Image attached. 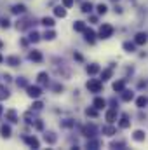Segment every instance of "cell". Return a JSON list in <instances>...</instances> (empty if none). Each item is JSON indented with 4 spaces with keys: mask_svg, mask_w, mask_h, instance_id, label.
<instances>
[{
    "mask_svg": "<svg viewBox=\"0 0 148 150\" xmlns=\"http://www.w3.org/2000/svg\"><path fill=\"white\" fill-rule=\"evenodd\" d=\"M87 89H89L91 93H101V89H103V84H101L98 79H91V80L87 82Z\"/></svg>",
    "mask_w": 148,
    "mask_h": 150,
    "instance_id": "6da1fadb",
    "label": "cell"
},
{
    "mask_svg": "<svg viewBox=\"0 0 148 150\" xmlns=\"http://www.w3.org/2000/svg\"><path fill=\"white\" fill-rule=\"evenodd\" d=\"M111 33H113V26L111 25H103L101 28H99V38H110Z\"/></svg>",
    "mask_w": 148,
    "mask_h": 150,
    "instance_id": "7a4b0ae2",
    "label": "cell"
},
{
    "mask_svg": "<svg viewBox=\"0 0 148 150\" xmlns=\"http://www.w3.org/2000/svg\"><path fill=\"white\" fill-rule=\"evenodd\" d=\"M26 93H28L30 98H38V96L42 94V89H40L38 86H28V87H26Z\"/></svg>",
    "mask_w": 148,
    "mask_h": 150,
    "instance_id": "3957f363",
    "label": "cell"
},
{
    "mask_svg": "<svg viewBox=\"0 0 148 150\" xmlns=\"http://www.w3.org/2000/svg\"><path fill=\"white\" fill-rule=\"evenodd\" d=\"M82 133H84V136H87V138H92L94 136V133H96V127L91 124V126H85L84 129H82Z\"/></svg>",
    "mask_w": 148,
    "mask_h": 150,
    "instance_id": "277c9868",
    "label": "cell"
},
{
    "mask_svg": "<svg viewBox=\"0 0 148 150\" xmlns=\"http://www.w3.org/2000/svg\"><path fill=\"white\" fill-rule=\"evenodd\" d=\"M84 35H85V40H87L89 44H94V37H96V33H94L91 28H85V30H84Z\"/></svg>",
    "mask_w": 148,
    "mask_h": 150,
    "instance_id": "5b68a950",
    "label": "cell"
},
{
    "mask_svg": "<svg viewBox=\"0 0 148 150\" xmlns=\"http://www.w3.org/2000/svg\"><path fill=\"white\" fill-rule=\"evenodd\" d=\"M25 142H26L32 149H38V147H40V143H38V140L35 138V136H33V138H32V136H26V138H25Z\"/></svg>",
    "mask_w": 148,
    "mask_h": 150,
    "instance_id": "8992f818",
    "label": "cell"
},
{
    "mask_svg": "<svg viewBox=\"0 0 148 150\" xmlns=\"http://www.w3.org/2000/svg\"><path fill=\"white\" fill-rule=\"evenodd\" d=\"M124 87H125V80L122 79V80H117V82H113V91H117V93H122L124 91Z\"/></svg>",
    "mask_w": 148,
    "mask_h": 150,
    "instance_id": "52a82bcc",
    "label": "cell"
},
{
    "mask_svg": "<svg viewBox=\"0 0 148 150\" xmlns=\"http://www.w3.org/2000/svg\"><path fill=\"white\" fill-rule=\"evenodd\" d=\"M134 42H136V45H143V44H147V33H136Z\"/></svg>",
    "mask_w": 148,
    "mask_h": 150,
    "instance_id": "ba28073f",
    "label": "cell"
},
{
    "mask_svg": "<svg viewBox=\"0 0 148 150\" xmlns=\"http://www.w3.org/2000/svg\"><path fill=\"white\" fill-rule=\"evenodd\" d=\"M28 58H30L32 61H35V63H40V61H42V52H40V51H32Z\"/></svg>",
    "mask_w": 148,
    "mask_h": 150,
    "instance_id": "9c48e42d",
    "label": "cell"
},
{
    "mask_svg": "<svg viewBox=\"0 0 148 150\" xmlns=\"http://www.w3.org/2000/svg\"><path fill=\"white\" fill-rule=\"evenodd\" d=\"M54 14H56L58 18H65V16H66V7H65V5H58V7L54 9Z\"/></svg>",
    "mask_w": 148,
    "mask_h": 150,
    "instance_id": "30bf717a",
    "label": "cell"
},
{
    "mask_svg": "<svg viewBox=\"0 0 148 150\" xmlns=\"http://www.w3.org/2000/svg\"><path fill=\"white\" fill-rule=\"evenodd\" d=\"M92 105H94L98 110H101V108H105V107H106V101H105L103 98H96V100L92 101Z\"/></svg>",
    "mask_w": 148,
    "mask_h": 150,
    "instance_id": "8fae6325",
    "label": "cell"
},
{
    "mask_svg": "<svg viewBox=\"0 0 148 150\" xmlns=\"http://www.w3.org/2000/svg\"><path fill=\"white\" fill-rule=\"evenodd\" d=\"M0 134H2V138H9V136H11V127H9L7 124L0 126Z\"/></svg>",
    "mask_w": 148,
    "mask_h": 150,
    "instance_id": "7c38bea8",
    "label": "cell"
},
{
    "mask_svg": "<svg viewBox=\"0 0 148 150\" xmlns=\"http://www.w3.org/2000/svg\"><path fill=\"white\" fill-rule=\"evenodd\" d=\"M26 11V7L23 5V4H16L14 7H12V14H23Z\"/></svg>",
    "mask_w": 148,
    "mask_h": 150,
    "instance_id": "4fadbf2b",
    "label": "cell"
},
{
    "mask_svg": "<svg viewBox=\"0 0 148 150\" xmlns=\"http://www.w3.org/2000/svg\"><path fill=\"white\" fill-rule=\"evenodd\" d=\"M5 117H7V120H11V122H18V120H19L14 110H7V112H5Z\"/></svg>",
    "mask_w": 148,
    "mask_h": 150,
    "instance_id": "5bb4252c",
    "label": "cell"
},
{
    "mask_svg": "<svg viewBox=\"0 0 148 150\" xmlns=\"http://www.w3.org/2000/svg\"><path fill=\"white\" fill-rule=\"evenodd\" d=\"M124 49L127 52H134L136 51V42H124Z\"/></svg>",
    "mask_w": 148,
    "mask_h": 150,
    "instance_id": "9a60e30c",
    "label": "cell"
},
{
    "mask_svg": "<svg viewBox=\"0 0 148 150\" xmlns=\"http://www.w3.org/2000/svg\"><path fill=\"white\" fill-rule=\"evenodd\" d=\"M132 98H134V93H132V91H125V89L122 91V100H124V101H131Z\"/></svg>",
    "mask_w": 148,
    "mask_h": 150,
    "instance_id": "2e32d148",
    "label": "cell"
},
{
    "mask_svg": "<svg viewBox=\"0 0 148 150\" xmlns=\"http://www.w3.org/2000/svg\"><path fill=\"white\" fill-rule=\"evenodd\" d=\"M132 138H134L136 142H145V138H147V134H145L143 131H134V134H132Z\"/></svg>",
    "mask_w": 148,
    "mask_h": 150,
    "instance_id": "e0dca14e",
    "label": "cell"
},
{
    "mask_svg": "<svg viewBox=\"0 0 148 150\" xmlns=\"http://www.w3.org/2000/svg\"><path fill=\"white\" fill-rule=\"evenodd\" d=\"M105 117H106V120H108V122H113V120L117 119V110H115V108H111V110H108Z\"/></svg>",
    "mask_w": 148,
    "mask_h": 150,
    "instance_id": "ac0fdd59",
    "label": "cell"
},
{
    "mask_svg": "<svg viewBox=\"0 0 148 150\" xmlns=\"http://www.w3.org/2000/svg\"><path fill=\"white\" fill-rule=\"evenodd\" d=\"M5 61H7L11 67H18V65L21 63V59H19V58H16V56H11V58H7Z\"/></svg>",
    "mask_w": 148,
    "mask_h": 150,
    "instance_id": "d6986e66",
    "label": "cell"
},
{
    "mask_svg": "<svg viewBox=\"0 0 148 150\" xmlns=\"http://www.w3.org/2000/svg\"><path fill=\"white\" fill-rule=\"evenodd\" d=\"M118 126H120L122 129H125V127H129V126H131V122H129V119H127V115H122V119H120V122H118Z\"/></svg>",
    "mask_w": 148,
    "mask_h": 150,
    "instance_id": "ffe728a7",
    "label": "cell"
},
{
    "mask_svg": "<svg viewBox=\"0 0 148 150\" xmlns=\"http://www.w3.org/2000/svg\"><path fill=\"white\" fill-rule=\"evenodd\" d=\"M44 140L49 143V145H52V143H56V136H54V133H45V136H44Z\"/></svg>",
    "mask_w": 148,
    "mask_h": 150,
    "instance_id": "44dd1931",
    "label": "cell"
},
{
    "mask_svg": "<svg viewBox=\"0 0 148 150\" xmlns=\"http://www.w3.org/2000/svg\"><path fill=\"white\" fill-rule=\"evenodd\" d=\"M37 79H38V82H40V84H47V82H49V75L45 74V72H40Z\"/></svg>",
    "mask_w": 148,
    "mask_h": 150,
    "instance_id": "7402d4cb",
    "label": "cell"
},
{
    "mask_svg": "<svg viewBox=\"0 0 148 150\" xmlns=\"http://www.w3.org/2000/svg\"><path fill=\"white\" fill-rule=\"evenodd\" d=\"M103 133H105L106 136H113V134L117 133V129H115L113 126H106V127H103Z\"/></svg>",
    "mask_w": 148,
    "mask_h": 150,
    "instance_id": "603a6c76",
    "label": "cell"
},
{
    "mask_svg": "<svg viewBox=\"0 0 148 150\" xmlns=\"http://www.w3.org/2000/svg\"><path fill=\"white\" fill-rule=\"evenodd\" d=\"M98 72H99V67L98 65H89L87 67V74L89 75H96Z\"/></svg>",
    "mask_w": 148,
    "mask_h": 150,
    "instance_id": "cb8c5ba5",
    "label": "cell"
},
{
    "mask_svg": "<svg viewBox=\"0 0 148 150\" xmlns=\"http://www.w3.org/2000/svg\"><path fill=\"white\" fill-rule=\"evenodd\" d=\"M148 103V100L145 98V96H141V98H138L136 100V105H138V108H145V105Z\"/></svg>",
    "mask_w": 148,
    "mask_h": 150,
    "instance_id": "d4e9b609",
    "label": "cell"
},
{
    "mask_svg": "<svg viewBox=\"0 0 148 150\" xmlns=\"http://www.w3.org/2000/svg\"><path fill=\"white\" fill-rule=\"evenodd\" d=\"M91 11H92V4H91V2H84V4H82V12L87 14V12H91Z\"/></svg>",
    "mask_w": 148,
    "mask_h": 150,
    "instance_id": "484cf974",
    "label": "cell"
},
{
    "mask_svg": "<svg viewBox=\"0 0 148 150\" xmlns=\"http://www.w3.org/2000/svg\"><path fill=\"white\" fill-rule=\"evenodd\" d=\"M42 25H44V26H49V28H51V26H54V19H52V18H47V16H45V18L42 19Z\"/></svg>",
    "mask_w": 148,
    "mask_h": 150,
    "instance_id": "4316f807",
    "label": "cell"
},
{
    "mask_svg": "<svg viewBox=\"0 0 148 150\" xmlns=\"http://www.w3.org/2000/svg\"><path fill=\"white\" fill-rule=\"evenodd\" d=\"M5 98H9V91H7L4 86H0V101L5 100Z\"/></svg>",
    "mask_w": 148,
    "mask_h": 150,
    "instance_id": "83f0119b",
    "label": "cell"
},
{
    "mask_svg": "<svg viewBox=\"0 0 148 150\" xmlns=\"http://www.w3.org/2000/svg\"><path fill=\"white\" fill-rule=\"evenodd\" d=\"M73 28L77 32H84V30H85V25H84V21H77L73 25Z\"/></svg>",
    "mask_w": 148,
    "mask_h": 150,
    "instance_id": "f1b7e54d",
    "label": "cell"
},
{
    "mask_svg": "<svg viewBox=\"0 0 148 150\" xmlns=\"http://www.w3.org/2000/svg\"><path fill=\"white\" fill-rule=\"evenodd\" d=\"M111 74H113V72H111V68H108V70H103V72H101V79H103V80H108V79L111 77Z\"/></svg>",
    "mask_w": 148,
    "mask_h": 150,
    "instance_id": "f546056e",
    "label": "cell"
},
{
    "mask_svg": "<svg viewBox=\"0 0 148 150\" xmlns=\"http://www.w3.org/2000/svg\"><path fill=\"white\" fill-rule=\"evenodd\" d=\"M38 38H40V35H38L37 32H30V35H28L30 42H38Z\"/></svg>",
    "mask_w": 148,
    "mask_h": 150,
    "instance_id": "4dcf8cb0",
    "label": "cell"
},
{
    "mask_svg": "<svg viewBox=\"0 0 148 150\" xmlns=\"http://www.w3.org/2000/svg\"><path fill=\"white\" fill-rule=\"evenodd\" d=\"M85 147H87V149H98V147H99V142H96V140H89Z\"/></svg>",
    "mask_w": 148,
    "mask_h": 150,
    "instance_id": "1f68e13d",
    "label": "cell"
},
{
    "mask_svg": "<svg viewBox=\"0 0 148 150\" xmlns=\"http://www.w3.org/2000/svg\"><path fill=\"white\" fill-rule=\"evenodd\" d=\"M54 37H56V33H54L52 30H49V32L45 30V33H44V38H45V40H52Z\"/></svg>",
    "mask_w": 148,
    "mask_h": 150,
    "instance_id": "d6a6232c",
    "label": "cell"
},
{
    "mask_svg": "<svg viewBox=\"0 0 148 150\" xmlns=\"http://www.w3.org/2000/svg\"><path fill=\"white\" fill-rule=\"evenodd\" d=\"M85 113H87L89 117H96V115H98V108H96V107H94V108H87Z\"/></svg>",
    "mask_w": 148,
    "mask_h": 150,
    "instance_id": "836d02e7",
    "label": "cell"
},
{
    "mask_svg": "<svg viewBox=\"0 0 148 150\" xmlns=\"http://www.w3.org/2000/svg\"><path fill=\"white\" fill-rule=\"evenodd\" d=\"M106 12V5L105 4H99L98 5V14H105Z\"/></svg>",
    "mask_w": 148,
    "mask_h": 150,
    "instance_id": "e575fe53",
    "label": "cell"
},
{
    "mask_svg": "<svg viewBox=\"0 0 148 150\" xmlns=\"http://www.w3.org/2000/svg\"><path fill=\"white\" fill-rule=\"evenodd\" d=\"M18 86H19V87H28V82H26L25 79H18Z\"/></svg>",
    "mask_w": 148,
    "mask_h": 150,
    "instance_id": "d590c367",
    "label": "cell"
},
{
    "mask_svg": "<svg viewBox=\"0 0 148 150\" xmlns=\"http://www.w3.org/2000/svg\"><path fill=\"white\" fill-rule=\"evenodd\" d=\"M42 107H44L42 101H35V103H33V110H42Z\"/></svg>",
    "mask_w": 148,
    "mask_h": 150,
    "instance_id": "8d00e7d4",
    "label": "cell"
},
{
    "mask_svg": "<svg viewBox=\"0 0 148 150\" xmlns=\"http://www.w3.org/2000/svg\"><path fill=\"white\" fill-rule=\"evenodd\" d=\"M73 2H75V0H63V5L68 9V7H72V5H73Z\"/></svg>",
    "mask_w": 148,
    "mask_h": 150,
    "instance_id": "74e56055",
    "label": "cell"
},
{
    "mask_svg": "<svg viewBox=\"0 0 148 150\" xmlns=\"http://www.w3.org/2000/svg\"><path fill=\"white\" fill-rule=\"evenodd\" d=\"M35 127H37L38 131L44 129V122H42V120H35Z\"/></svg>",
    "mask_w": 148,
    "mask_h": 150,
    "instance_id": "f35d334b",
    "label": "cell"
},
{
    "mask_svg": "<svg viewBox=\"0 0 148 150\" xmlns=\"http://www.w3.org/2000/svg\"><path fill=\"white\" fill-rule=\"evenodd\" d=\"M63 126H65V127H72V126H73V122H72L70 119H66V120L63 122Z\"/></svg>",
    "mask_w": 148,
    "mask_h": 150,
    "instance_id": "ab89813d",
    "label": "cell"
},
{
    "mask_svg": "<svg viewBox=\"0 0 148 150\" xmlns=\"http://www.w3.org/2000/svg\"><path fill=\"white\" fill-rule=\"evenodd\" d=\"M2 28H9V21L7 19H2Z\"/></svg>",
    "mask_w": 148,
    "mask_h": 150,
    "instance_id": "60d3db41",
    "label": "cell"
},
{
    "mask_svg": "<svg viewBox=\"0 0 148 150\" xmlns=\"http://www.w3.org/2000/svg\"><path fill=\"white\" fill-rule=\"evenodd\" d=\"M73 58L77 59V61H82V54H78V52H75V54H73Z\"/></svg>",
    "mask_w": 148,
    "mask_h": 150,
    "instance_id": "b9f144b4",
    "label": "cell"
},
{
    "mask_svg": "<svg viewBox=\"0 0 148 150\" xmlns=\"http://www.w3.org/2000/svg\"><path fill=\"white\" fill-rule=\"evenodd\" d=\"M2 112H4V108H2V105H0V113H2Z\"/></svg>",
    "mask_w": 148,
    "mask_h": 150,
    "instance_id": "7bdbcfd3",
    "label": "cell"
},
{
    "mask_svg": "<svg viewBox=\"0 0 148 150\" xmlns=\"http://www.w3.org/2000/svg\"><path fill=\"white\" fill-rule=\"evenodd\" d=\"M0 61H4V58H2V56H0Z\"/></svg>",
    "mask_w": 148,
    "mask_h": 150,
    "instance_id": "ee69618b",
    "label": "cell"
},
{
    "mask_svg": "<svg viewBox=\"0 0 148 150\" xmlns=\"http://www.w3.org/2000/svg\"><path fill=\"white\" fill-rule=\"evenodd\" d=\"M0 47H2V42H0Z\"/></svg>",
    "mask_w": 148,
    "mask_h": 150,
    "instance_id": "f6af8a7d",
    "label": "cell"
}]
</instances>
